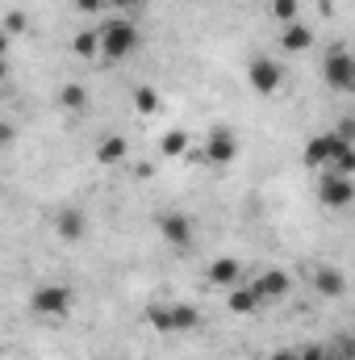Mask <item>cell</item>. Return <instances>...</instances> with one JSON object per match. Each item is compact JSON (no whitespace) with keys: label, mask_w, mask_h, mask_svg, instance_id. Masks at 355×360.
Here are the masks:
<instances>
[{"label":"cell","mask_w":355,"mask_h":360,"mask_svg":"<svg viewBox=\"0 0 355 360\" xmlns=\"http://www.w3.org/2000/svg\"><path fill=\"white\" fill-rule=\"evenodd\" d=\"M264 302H260V293L251 289V281H243V285H234L230 289V314H255Z\"/></svg>","instance_id":"14"},{"label":"cell","mask_w":355,"mask_h":360,"mask_svg":"<svg viewBox=\"0 0 355 360\" xmlns=\"http://www.w3.org/2000/svg\"><path fill=\"white\" fill-rule=\"evenodd\" d=\"M343 143H347V139H339V134H314V139L305 143V164H309L314 172H326V168L335 164V155H339Z\"/></svg>","instance_id":"8"},{"label":"cell","mask_w":355,"mask_h":360,"mask_svg":"<svg viewBox=\"0 0 355 360\" xmlns=\"http://www.w3.org/2000/svg\"><path fill=\"white\" fill-rule=\"evenodd\" d=\"M297 360H335V352L322 344H305V348H297Z\"/></svg>","instance_id":"24"},{"label":"cell","mask_w":355,"mask_h":360,"mask_svg":"<svg viewBox=\"0 0 355 360\" xmlns=\"http://www.w3.org/2000/svg\"><path fill=\"white\" fill-rule=\"evenodd\" d=\"M59 105H63L67 113H84L92 105V96H88L84 84H63V89H59Z\"/></svg>","instance_id":"16"},{"label":"cell","mask_w":355,"mask_h":360,"mask_svg":"<svg viewBox=\"0 0 355 360\" xmlns=\"http://www.w3.org/2000/svg\"><path fill=\"white\" fill-rule=\"evenodd\" d=\"M314 289L326 297H343L347 293V276L339 269H314Z\"/></svg>","instance_id":"15"},{"label":"cell","mask_w":355,"mask_h":360,"mask_svg":"<svg viewBox=\"0 0 355 360\" xmlns=\"http://www.w3.org/2000/svg\"><path fill=\"white\" fill-rule=\"evenodd\" d=\"M159 235L168 239V248H176V252H188V248H192V239H196V226H192V218H188V214H180V210H168V214L159 218Z\"/></svg>","instance_id":"6"},{"label":"cell","mask_w":355,"mask_h":360,"mask_svg":"<svg viewBox=\"0 0 355 360\" xmlns=\"http://www.w3.org/2000/svg\"><path fill=\"white\" fill-rule=\"evenodd\" d=\"M4 360H21V356H4Z\"/></svg>","instance_id":"31"},{"label":"cell","mask_w":355,"mask_h":360,"mask_svg":"<svg viewBox=\"0 0 355 360\" xmlns=\"http://www.w3.org/2000/svg\"><path fill=\"white\" fill-rule=\"evenodd\" d=\"M196 151H201V160H205V164H230V160L239 155V139H234V130H230V126H213Z\"/></svg>","instance_id":"4"},{"label":"cell","mask_w":355,"mask_h":360,"mask_svg":"<svg viewBox=\"0 0 355 360\" xmlns=\"http://www.w3.org/2000/svg\"><path fill=\"white\" fill-rule=\"evenodd\" d=\"M76 8H80V13H100L105 0H76Z\"/></svg>","instance_id":"27"},{"label":"cell","mask_w":355,"mask_h":360,"mask_svg":"<svg viewBox=\"0 0 355 360\" xmlns=\"http://www.w3.org/2000/svg\"><path fill=\"white\" fill-rule=\"evenodd\" d=\"M147 323L168 335V331H172V310H168V306H151V310H147Z\"/></svg>","instance_id":"23"},{"label":"cell","mask_w":355,"mask_h":360,"mask_svg":"<svg viewBox=\"0 0 355 360\" xmlns=\"http://www.w3.org/2000/svg\"><path fill=\"white\" fill-rule=\"evenodd\" d=\"M309 46H314V30H309L305 21H288V25L280 30V51L301 55V51H309Z\"/></svg>","instance_id":"12"},{"label":"cell","mask_w":355,"mask_h":360,"mask_svg":"<svg viewBox=\"0 0 355 360\" xmlns=\"http://www.w3.org/2000/svg\"><path fill=\"white\" fill-rule=\"evenodd\" d=\"M96 42H100V59H130L138 46H142V34L130 17H109L100 30H96Z\"/></svg>","instance_id":"1"},{"label":"cell","mask_w":355,"mask_h":360,"mask_svg":"<svg viewBox=\"0 0 355 360\" xmlns=\"http://www.w3.org/2000/svg\"><path fill=\"white\" fill-rule=\"evenodd\" d=\"M267 360H297V348H276Z\"/></svg>","instance_id":"28"},{"label":"cell","mask_w":355,"mask_h":360,"mask_svg":"<svg viewBox=\"0 0 355 360\" xmlns=\"http://www.w3.org/2000/svg\"><path fill=\"white\" fill-rule=\"evenodd\" d=\"M272 17H276L280 25L301 21V0H272Z\"/></svg>","instance_id":"21"},{"label":"cell","mask_w":355,"mask_h":360,"mask_svg":"<svg viewBox=\"0 0 355 360\" xmlns=\"http://www.w3.org/2000/svg\"><path fill=\"white\" fill-rule=\"evenodd\" d=\"M142 0H105V8H117V13H134Z\"/></svg>","instance_id":"26"},{"label":"cell","mask_w":355,"mask_h":360,"mask_svg":"<svg viewBox=\"0 0 355 360\" xmlns=\"http://www.w3.org/2000/svg\"><path fill=\"white\" fill-rule=\"evenodd\" d=\"M322 80H326L335 92H351L355 89V59H351L347 46H335V51L326 55V63H322Z\"/></svg>","instance_id":"3"},{"label":"cell","mask_w":355,"mask_h":360,"mask_svg":"<svg viewBox=\"0 0 355 360\" xmlns=\"http://www.w3.org/2000/svg\"><path fill=\"white\" fill-rule=\"evenodd\" d=\"M4 80H8V63L0 59V84H4Z\"/></svg>","instance_id":"30"},{"label":"cell","mask_w":355,"mask_h":360,"mask_svg":"<svg viewBox=\"0 0 355 360\" xmlns=\"http://www.w3.org/2000/svg\"><path fill=\"white\" fill-rule=\"evenodd\" d=\"M126 155H130V143H126L121 134H105V139L96 143V164H105V168L126 164Z\"/></svg>","instance_id":"13"},{"label":"cell","mask_w":355,"mask_h":360,"mask_svg":"<svg viewBox=\"0 0 355 360\" xmlns=\"http://www.w3.org/2000/svg\"><path fill=\"white\" fill-rule=\"evenodd\" d=\"M4 55H8V34L0 30V59H4Z\"/></svg>","instance_id":"29"},{"label":"cell","mask_w":355,"mask_h":360,"mask_svg":"<svg viewBox=\"0 0 355 360\" xmlns=\"http://www.w3.org/2000/svg\"><path fill=\"white\" fill-rule=\"evenodd\" d=\"M25 30H29V17H25L21 8H8V13H4V34L13 38V34H25Z\"/></svg>","instance_id":"22"},{"label":"cell","mask_w":355,"mask_h":360,"mask_svg":"<svg viewBox=\"0 0 355 360\" xmlns=\"http://www.w3.org/2000/svg\"><path fill=\"white\" fill-rule=\"evenodd\" d=\"M13 139H17V126L0 117V151H4V147H13Z\"/></svg>","instance_id":"25"},{"label":"cell","mask_w":355,"mask_h":360,"mask_svg":"<svg viewBox=\"0 0 355 360\" xmlns=\"http://www.w3.org/2000/svg\"><path fill=\"white\" fill-rule=\"evenodd\" d=\"M251 289L260 293V302H280V297H288V289H293V281H288V272H280V269H267V272H260V276L251 281Z\"/></svg>","instance_id":"10"},{"label":"cell","mask_w":355,"mask_h":360,"mask_svg":"<svg viewBox=\"0 0 355 360\" xmlns=\"http://www.w3.org/2000/svg\"><path fill=\"white\" fill-rule=\"evenodd\" d=\"M72 306H76V293H72V285H63V281H46V285H38V289L29 293V314L42 319V323H63V319H72Z\"/></svg>","instance_id":"2"},{"label":"cell","mask_w":355,"mask_h":360,"mask_svg":"<svg viewBox=\"0 0 355 360\" xmlns=\"http://www.w3.org/2000/svg\"><path fill=\"white\" fill-rule=\"evenodd\" d=\"M205 281L217 285V289H234V285H243V264L230 260V256H217V260L205 269Z\"/></svg>","instance_id":"11"},{"label":"cell","mask_w":355,"mask_h":360,"mask_svg":"<svg viewBox=\"0 0 355 360\" xmlns=\"http://www.w3.org/2000/svg\"><path fill=\"white\" fill-rule=\"evenodd\" d=\"M318 197L326 210H347L355 201V180L351 176H339V172H322L318 180Z\"/></svg>","instance_id":"5"},{"label":"cell","mask_w":355,"mask_h":360,"mask_svg":"<svg viewBox=\"0 0 355 360\" xmlns=\"http://www.w3.org/2000/svg\"><path fill=\"white\" fill-rule=\"evenodd\" d=\"M168 310H172V331H192V327L201 323V314H196L192 306H184V302H180V306H168Z\"/></svg>","instance_id":"20"},{"label":"cell","mask_w":355,"mask_h":360,"mask_svg":"<svg viewBox=\"0 0 355 360\" xmlns=\"http://www.w3.org/2000/svg\"><path fill=\"white\" fill-rule=\"evenodd\" d=\"M247 80H251L255 92L272 96V92H280V84H284V68H280L276 59H267V55H255L251 68H247Z\"/></svg>","instance_id":"7"},{"label":"cell","mask_w":355,"mask_h":360,"mask_svg":"<svg viewBox=\"0 0 355 360\" xmlns=\"http://www.w3.org/2000/svg\"><path fill=\"white\" fill-rule=\"evenodd\" d=\"M72 55H80V59H92V55H100V42H96V30H80V34L72 38Z\"/></svg>","instance_id":"19"},{"label":"cell","mask_w":355,"mask_h":360,"mask_svg":"<svg viewBox=\"0 0 355 360\" xmlns=\"http://www.w3.org/2000/svg\"><path fill=\"white\" fill-rule=\"evenodd\" d=\"M55 235H59L63 243H80V239L88 235V214L76 210V205L59 210V214H55Z\"/></svg>","instance_id":"9"},{"label":"cell","mask_w":355,"mask_h":360,"mask_svg":"<svg viewBox=\"0 0 355 360\" xmlns=\"http://www.w3.org/2000/svg\"><path fill=\"white\" fill-rule=\"evenodd\" d=\"M188 147H192V139H188L184 130H168V134L159 139V155H168V160H180Z\"/></svg>","instance_id":"17"},{"label":"cell","mask_w":355,"mask_h":360,"mask_svg":"<svg viewBox=\"0 0 355 360\" xmlns=\"http://www.w3.org/2000/svg\"><path fill=\"white\" fill-rule=\"evenodd\" d=\"M159 105H163V96L151 89V84H142V89H134V109L142 113V117H155L159 113Z\"/></svg>","instance_id":"18"}]
</instances>
